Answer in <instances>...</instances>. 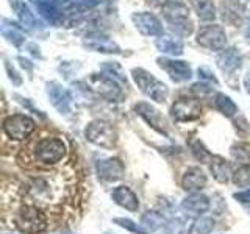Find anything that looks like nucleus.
<instances>
[{
    "instance_id": "20e7f679",
    "label": "nucleus",
    "mask_w": 250,
    "mask_h": 234,
    "mask_svg": "<svg viewBox=\"0 0 250 234\" xmlns=\"http://www.w3.org/2000/svg\"><path fill=\"white\" fill-rule=\"evenodd\" d=\"M131 77L135 80L136 86L143 91L148 98H152L156 103H163L164 100L169 96V89L167 86L163 81L156 80V78L148 74L144 69H133L131 70Z\"/></svg>"
},
{
    "instance_id": "f704fd0d",
    "label": "nucleus",
    "mask_w": 250,
    "mask_h": 234,
    "mask_svg": "<svg viewBox=\"0 0 250 234\" xmlns=\"http://www.w3.org/2000/svg\"><path fill=\"white\" fill-rule=\"evenodd\" d=\"M191 150H192L194 156H195V158H197L199 161H207V159L209 158L208 150L202 145L200 140H195V142L191 144Z\"/></svg>"
},
{
    "instance_id": "f03ea898",
    "label": "nucleus",
    "mask_w": 250,
    "mask_h": 234,
    "mask_svg": "<svg viewBox=\"0 0 250 234\" xmlns=\"http://www.w3.org/2000/svg\"><path fill=\"white\" fill-rule=\"evenodd\" d=\"M16 228L25 234H39L47 228V215L44 211L33 203H25L19 208L14 217Z\"/></svg>"
},
{
    "instance_id": "a211bd4d",
    "label": "nucleus",
    "mask_w": 250,
    "mask_h": 234,
    "mask_svg": "<svg viewBox=\"0 0 250 234\" xmlns=\"http://www.w3.org/2000/svg\"><path fill=\"white\" fill-rule=\"evenodd\" d=\"M207 186V175L199 167L188 169L182 178V187L188 192H199Z\"/></svg>"
},
{
    "instance_id": "9b49d317",
    "label": "nucleus",
    "mask_w": 250,
    "mask_h": 234,
    "mask_svg": "<svg viewBox=\"0 0 250 234\" xmlns=\"http://www.w3.org/2000/svg\"><path fill=\"white\" fill-rule=\"evenodd\" d=\"M133 23L136 25L141 35L144 36H163V25L160 19L153 16L152 13H135L131 16Z\"/></svg>"
},
{
    "instance_id": "cd10ccee",
    "label": "nucleus",
    "mask_w": 250,
    "mask_h": 234,
    "mask_svg": "<svg viewBox=\"0 0 250 234\" xmlns=\"http://www.w3.org/2000/svg\"><path fill=\"white\" fill-rule=\"evenodd\" d=\"M214 106L227 117H233L238 113V106L234 105V101L229 96H225V94H217L214 97Z\"/></svg>"
},
{
    "instance_id": "5701e85b",
    "label": "nucleus",
    "mask_w": 250,
    "mask_h": 234,
    "mask_svg": "<svg viewBox=\"0 0 250 234\" xmlns=\"http://www.w3.org/2000/svg\"><path fill=\"white\" fill-rule=\"evenodd\" d=\"M11 6H13V10L16 11V14H18L22 27H25L28 30L36 27V18L33 16V13L30 11V8L22 2V0H13Z\"/></svg>"
},
{
    "instance_id": "6e6552de",
    "label": "nucleus",
    "mask_w": 250,
    "mask_h": 234,
    "mask_svg": "<svg viewBox=\"0 0 250 234\" xmlns=\"http://www.w3.org/2000/svg\"><path fill=\"white\" fill-rule=\"evenodd\" d=\"M170 114L177 122H192L202 116V105L195 98H178L172 105Z\"/></svg>"
},
{
    "instance_id": "393cba45",
    "label": "nucleus",
    "mask_w": 250,
    "mask_h": 234,
    "mask_svg": "<svg viewBox=\"0 0 250 234\" xmlns=\"http://www.w3.org/2000/svg\"><path fill=\"white\" fill-rule=\"evenodd\" d=\"M2 33L8 41L13 42L14 45H18V47L25 41V38H23V33H22V28L19 25H16L14 22L8 20V19L2 20Z\"/></svg>"
},
{
    "instance_id": "1a4fd4ad",
    "label": "nucleus",
    "mask_w": 250,
    "mask_h": 234,
    "mask_svg": "<svg viewBox=\"0 0 250 234\" xmlns=\"http://www.w3.org/2000/svg\"><path fill=\"white\" fill-rule=\"evenodd\" d=\"M197 42L209 50H224L227 44L225 30L221 25H217V23L203 27L197 35Z\"/></svg>"
},
{
    "instance_id": "aec40b11",
    "label": "nucleus",
    "mask_w": 250,
    "mask_h": 234,
    "mask_svg": "<svg viewBox=\"0 0 250 234\" xmlns=\"http://www.w3.org/2000/svg\"><path fill=\"white\" fill-rule=\"evenodd\" d=\"M242 64V57L236 49H225L219 53L217 57V66L225 74H231Z\"/></svg>"
},
{
    "instance_id": "79ce46f5",
    "label": "nucleus",
    "mask_w": 250,
    "mask_h": 234,
    "mask_svg": "<svg viewBox=\"0 0 250 234\" xmlns=\"http://www.w3.org/2000/svg\"><path fill=\"white\" fill-rule=\"evenodd\" d=\"M247 33H249V36H250V30H249V31H247Z\"/></svg>"
},
{
    "instance_id": "f257e3e1",
    "label": "nucleus",
    "mask_w": 250,
    "mask_h": 234,
    "mask_svg": "<svg viewBox=\"0 0 250 234\" xmlns=\"http://www.w3.org/2000/svg\"><path fill=\"white\" fill-rule=\"evenodd\" d=\"M62 191H64V187L60 181H57L53 176L45 175L30 176L22 187L27 203H33L38 206L55 205V203L61 201Z\"/></svg>"
},
{
    "instance_id": "39448f33",
    "label": "nucleus",
    "mask_w": 250,
    "mask_h": 234,
    "mask_svg": "<svg viewBox=\"0 0 250 234\" xmlns=\"http://www.w3.org/2000/svg\"><path fill=\"white\" fill-rule=\"evenodd\" d=\"M66 155V145L58 137L41 139L35 147V158L41 164H57Z\"/></svg>"
},
{
    "instance_id": "b1692460",
    "label": "nucleus",
    "mask_w": 250,
    "mask_h": 234,
    "mask_svg": "<svg viewBox=\"0 0 250 234\" xmlns=\"http://www.w3.org/2000/svg\"><path fill=\"white\" fill-rule=\"evenodd\" d=\"M156 47L160 49V52L167 53V55H178L183 53V42L177 38H169V36H160L158 41H156Z\"/></svg>"
},
{
    "instance_id": "e433bc0d",
    "label": "nucleus",
    "mask_w": 250,
    "mask_h": 234,
    "mask_svg": "<svg viewBox=\"0 0 250 234\" xmlns=\"http://www.w3.org/2000/svg\"><path fill=\"white\" fill-rule=\"evenodd\" d=\"M211 91H213V88H211L209 84H207V83H195L194 86H192V92H197V94H209Z\"/></svg>"
},
{
    "instance_id": "a878e982",
    "label": "nucleus",
    "mask_w": 250,
    "mask_h": 234,
    "mask_svg": "<svg viewBox=\"0 0 250 234\" xmlns=\"http://www.w3.org/2000/svg\"><path fill=\"white\" fill-rule=\"evenodd\" d=\"M192 6L197 16L202 20H214L216 19V8L213 0H191Z\"/></svg>"
},
{
    "instance_id": "72a5a7b5",
    "label": "nucleus",
    "mask_w": 250,
    "mask_h": 234,
    "mask_svg": "<svg viewBox=\"0 0 250 234\" xmlns=\"http://www.w3.org/2000/svg\"><path fill=\"white\" fill-rule=\"evenodd\" d=\"M114 223H117V225L122 226V228H125V230L131 231L133 234H148V231L144 228L143 225L139 226L135 222H131L130 218H121V217H117V218H114Z\"/></svg>"
},
{
    "instance_id": "2f4dec72",
    "label": "nucleus",
    "mask_w": 250,
    "mask_h": 234,
    "mask_svg": "<svg viewBox=\"0 0 250 234\" xmlns=\"http://www.w3.org/2000/svg\"><path fill=\"white\" fill-rule=\"evenodd\" d=\"M222 8L227 14L234 19H239L241 14L244 13V6H242L241 0H222Z\"/></svg>"
},
{
    "instance_id": "f3484780",
    "label": "nucleus",
    "mask_w": 250,
    "mask_h": 234,
    "mask_svg": "<svg viewBox=\"0 0 250 234\" xmlns=\"http://www.w3.org/2000/svg\"><path fill=\"white\" fill-rule=\"evenodd\" d=\"M209 206H211L209 198L207 195L199 194V192H192L182 201V209L192 215H200L203 213H207Z\"/></svg>"
},
{
    "instance_id": "7c9ffc66",
    "label": "nucleus",
    "mask_w": 250,
    "mask_h": 234,
    "mask_svg": "<svg viewBox=\"0 0 250 234\" xmlns=\"http://www.w3.org/2000/svg\"><path fill=\"white\" fill-rule=\"evenodd\" d=\"M233 183L238 187H250V166H241L236 172L233 174Z\"/></svg>"
},
{
    "instance_id": "c756f323",
    "label": "nucleus",
    "mask_w": 250,
    "mask_h": 234,
    "mask_svg": "<svg viewBox=\"0 0 250 234\" xmlns=\"http://www.w3.org/2000/svg\"><path fill=\"white\" fill-rule=\"evenodd\" d=\"M231 156L234 161H238L242 166L250 162V145L249 144H238L231 147Z\"/></svg>"
},
{
    "instance_id": "4468645a",
    "label": "nucleus",
    "mask_w": 250,
    "mask_h": 234,
    "mask_svg": "<svg viewBox=\"0 0 250 234\" xmlns=\"http://www.w3.org/2000/svg\"><path fill=\"white\" fill-rule=\"evenodd\" d=\"M96 170H97V176L104 181H117L124 176V164L116 159V158H109V159H102L96 164Z\"/></svg>"
},
{
    "instance_id": "423d86ee",
    "label": "nucleus",
    "mask_w": 250,
    "mask_h": 234,
    "mask_svg": "<svg viewBox=\"0 0 250 234\" xmlns=\"http://www.w3.org/2000/svg\"><path fill=\"white\" fill-rule=\"evenodd\" d=\"M86 139L102 148H113L117 140V133L111 123L104 120H94L84 130Z\"/></svg>"
},
{
    "instance_id": "ea45409f",
    "label": "nucleus",
    "mask_w": 250,
    "mask_h": 234,
    "mask_svg": "<svg viewBox=\"0 0 250 234\" xmlns=\"http://www.w3.org/2000/svg\"><path fill=\"white\" fill-rule=\"evenodd\" d=\"M148 2H152L155 5H160V6H164V5L169 2V0H148Z\"/></svg>"
},
{
    "instance_id": "37998d69",
    "label": "nucleus",
    "mask_w": 250,
    "mask_h": 234,
    "mask_svg": "<svg viewBox=\"0 0 250 234\" xmlns=\"http://www.w3.org/2000/svg\"><path fill=\"white\" fill-rule=\"evenodd\" d=\"M249 2H250V0H249Z\"/></svg>"
},
{
    "instance_id": "ddd939ff",
    "label": "nucleus",
    "mask_w": 250,
    "mask_h": 234,
    "mask_svg": "<svg viewBox=\"0 0 250 234\" xmlns=\"http://www.w3.org/2000/svg\"><path fill=\"white\" fill-rule=\"evenodd\" d=\"M47 96H49L52 105L58 109L61 114H69L72 109V96L67 89L62 88L58 83H49L47 88Z\"/></svg>"
},
{
    "instance_id": "a19ab883",
    "label": "nucleus",
    "mask_w": 250,
    "mask_h": 234,
    "mask_svg": "<svg viewBox=\"0 0 250 234\" xmlns=\"http://www.w3.org/2000/svg\"><path fill=\"white\" fill-rule=\"evenodd\" d=\"M246 86H247V91L250 92V75L246 78Z\"/></svg>"
},
{
    "instance_id": "6ab92c4d",
    "label": "nucleus",
    "mask_w": 250,
    "mask_h": 234,
    "mask_svg": "<svg viewBox=\"0 0 250 234\" xmlns=\"http://www.w3.org/2000/svg\"><path fill=\"white\" fill-rule=\"evenodd\" d=\"M111 198L114 200V203H117L119 206L125 208L131 211V213H135V211L139 209V201H138V197L135 195L130 187L127 186H119L116 187L111 194Z\"/></svg>"
},
{
    "instance_id": "dca6fc26",
    "label": "nucleus",
    "mask_w": 250,
    "mask_h": 234,
    "mask_svg": "<svg viewBox=\"0 0 250 234\" xmlns=\"http://www.w3.org/2000/svg\"><path fill=\"white\" fill-rule=\"evenodd\" d=\"M35 6L38 13L42 18L53 23V25H60L62 22V11H61V3L57 0H35Z\"/></svg>"
},
{
    "instance_id": "58836bf2",
    "label": "nucleus",
    "mask_w": 250,
    "mask_h": 234,
    "mask_svg": "<svg viewBox=\"0 0 250 234\" xmlns=\"http://www.w3.org/2000/svg\"><path fill=\"white\" fill-rule=\"evenodd\" d=\"M75 2H77L78 5H80V6L88 8V10H91V8L97 6V5L100 3V0H75Z\"/></svg>"
},
{
    "instance_id": "7ed1b4c3",
    "label": "nucleus",
    "mask_w": 250,
    "mask_h": 234,
    "mask_svg": "<svg viewBox=\"0 0 250 234\" xmlns=\"http://www.w3.org/2000/svg\"><path fill=\"white\" fill-rule=\"evenodd\" d=\"M163 14L172 30H175L178 35L189 36L192 33V22L189 19V10L182 2H175V0H169V2L163 6Z\"/></svg>"
},
{
    "instance_id": "9d476101",
    "label": "nucleus",
    "mask_w": 250,
    "mask_h": 234,
    "mask_svg": "<svg viewBox=\"0 0 250 234\" xmlns=\"http://www.w3.org/2000/svg\"><path fill=\"white\" fill-rule=\"evenodd\" d=\"M89 84L94 91H97L100 96H104L109 100H117L122 97V91L119 88V84L114 80V78L105 75H91L89 78Z\"/></svg>"
},
{
    "instance_id": "4be33fe9",
    "label": "nucleus",
    "mask_w": 250,
    "mask_h": 234,
    "mask_svg": "<svg viewBox=\"0 0 250 234\" xmlns=\"http://www.w3.org/2000/svg\"><path fill=\"white\" fill-rule=\"evenodd\" d=\"M209 169H211L213 176L216 178V181H219V183H229L233 178L230 162L221 158V156H213V158H211Z\"/></svg>"
},
{
    "instance_id": "bb28decb",
    "label": "nucleus",
    "mask_w": 250,
    "mask_h": 234,
    "mask_svg": "<svg viewBox=\"0 0 250 234\" xmlns=\"http://www.w3.org/2000/svg\"><path fill=\"white\" fill-rule=\"evenodd\" d=\"M141 223H143V226L148 233H152V231L163 228V226H166L167 222H166V218H164V215L156 213V211H147L143 215V218H141Z\"/></svg>"
},
{
    "instance_id": "4c0bfd02",
    "label": "nucleus",
    "mask_w": 250,
    "mask_h": 234,
    "mask_svg": "<svg viewBox=\"0 0 250 234\" xmlns=\"http://www.w3.org/2000/svg\"><path fill=\"white\" fill-rule=\"evenodd\" d=\"M199 75L203 78V80H208V81L217 83L214 74H211V72H209V69H207V67H200V69H199Z\"/></svg>"
},
{
    "instance_id": "c85d7f7f",
    "label": "nucleus",
    "mask_w": 250,
    "mask_h": 234,
    "mask_svg": "<svg viewBox=\"0 0 250 234\" xmlns=\"http://www.w3.org/2000/svg\"><path fill=\"white\" fill-rule=\"evenodd\" d=\"M214 230V220L209 217H199L191 223L188 234H209Z\"/></svg>"
},
{
    "instance_id": "0eeeda50",
    "label": "nucleus",
    "mask_w": 250,
    "mask_h": 234,
    "mask_svg": "<svg viewBox=\"0 0 250 234\" xmlns=\"http://www.w3.org/2000/svg\"><path fill=\"white\" fill-rule=\"evenodd\" d=\"M35 130V120L25 114H14L6 117L3 122L5 135L13 140L27 139Z\"/></svg>"
},
{
    "instance_id": "c9c22d12",
    "label": "nucleus",
    "mask_w": 250,
    "mask_h": 234,
    "mask_svg": "<svg viewBox=\"0 0 250 234\" xmlns=\"http://www.w3.org/2000/svg\"><path fill=\"white\" fill-rule=\"evenodd\" d=\"M234 200H238L241 205L250 208V189H246V191H242V192L234 194Z\"/></svg>"
},
{
    "instance_id": "f8f14e48",
    "label": "nucleus",
    "mask_w": 250,
    "mask_h": 234,
    "mask_svg": "<svg viewBox=\"0 0 250 234\" xmlns=\"http://www.w3.org/2000/svg\"><path fill=\"white\" fill-rule=\"evenodd\" d=\"M158 66L166 70L169 77L177 83L188 81L192 77L191 66L186 61H177V59H169V58H158Z\"/></svg>"
},
{
    "instance_id": "412c9836",
    "label": "nucleus",
    "mask_w": 250,
    "mask_h": 234,
    "mask_svg": "<svg viewBox=\"0 0 250 234\" xmlns=\"http://www.w3.org/2000/svg\"><path fill=\"white\" fill-rule=\"evenodd\" d=\"M84 45L88 49L94 52H102V53H121L119 45L114 44L111 39H108L106 36H88V39H84Z\"/></svg>"
},
{
    "instance_id": "473e14b6",
    "label": "nucleus",
    "mask_w": 250,
    "mask_h": 234,
    "mask_svg": "<svg viewBox=\"0 0 250 234\" xmlns=\"http://www.w3.org/2000/svg\"><path fill=\"white\" fill-rule=\"evenodd\" d=\"M188 225L182 218H174L164 226V234H188Z\"/></svg>"
},
{
    "instance_id": "2eb2a0df",
    "label": "nucleus",
    "mask_w": 250,
    "mask_h": 234,
    "mask_svg": "<svg viewBox=\"0 0 250 234\" xmlns=\"http://www.w3.org/2000/svg\"><path fill=\"white\" fill-rule=\"evenodd\" d=\"M135 111L143 117V119L150 125V127L153 130H156L158 133H161V135H166L167 136V133H166V127H164V119L161 117L160 111L158 109H155L150 103H146V101H141V103H138L135 106Z\"/></svg>"
}]
</instances>
